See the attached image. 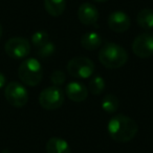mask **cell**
<instances>
[{
    "instance_id": "6da1fadb",
    "label": "cell",
    "mask_w": 153,
    "mask_h": 153,
    "mask_svg": "<svg viewBox=\"0 0 153 153\" xmlns=\"http://www.w3.org/2000/svg\"><path fill=\"white\" fill-rule=\"evenodd\" d=\"M107 129L113 140L119 143H127L136 135L138 126L137 123L131 117L124 114H117L109 121Z\"/></svg>"
},
{
    "instance_id": "7a4b0ae2",
    "label": "cell",
    "mask_w": 153,
    "mask_h": 153,
    "mask_svg": "<svg viewBox=\"0 0 153 153\" xmlns=\"http://www.w3.org/2000/svg\"><path fill=\"white\" fill-rule=\"evenodd\" d=\"M99 60L107 68L117 69L126 64L128 53L117 43H106L99 51Z\"/></svg>"
},
{
    "instance_id": "3957f363",
    "label": "cell",
    "mask_w": 153,
    "mask_h": 153,
    "mask_svg": "<svg viewBox=\"0 0 153 153\" xmlns=\"http://www.w3.org/2000/svg\"><path fill=\"white\" fill-rule=\"evenodd\" d=\"M43 69L41 63L35 58H28L21 62L18 68V76L27 86H37L42 81Z\"/></svg>"
},
{
    "instance_id": "277c9868",
    "label": "cell",
    "mask_w": 153,
    "mask_h": 153,
    "mask_svg": "<svg viewBox=\"0 0 153 153\" xmlns=\"http://www.w3.org/2000/svg\"><path fill=\"white\" fill-rule=\"evenodd\" d=\"M67 71L74 78L87 79L94 74V64L89 58L76 57L67 63Z\"/></svg>"
},
{
    "instance_id": "5b68a950",
    "label": "cell",
    "mask_w": 153,
    "mask_h": 153,
    "mask_svg": "<svg viewBox=\"0 0 153 153\" xmlns=\"http://www.w3.org/2000/svg\"><path fill=\"white\" fill-rule=\"evenodd\" d=\"M64 103L63 90L59 86H49L43 89L39 96V104L45 110H56Z\"/></svg>"
},
{
    "instance_id": "8992f818",
    "label": "cell",
    "mask_w": 153,
    "mask_h": 153,
    "mask_svg": "<svg viewBox=\"0 0 153 153\" xmlns=\"http://www.w3.org/2000/svg\"><path fill=\"white\" fill-rule=\"evenodd\" d=\"M4 97L7 102L14 107H23L28 101L27 90L18 82H11L5 85Z\"/></svg>"
},
{
    "instance_id": "52a82bcc",
    "label": "cell",
    "mask_w": 153,
    "mask_h": 153,
    "mask_svg": "<svg viewBox=\"0 0 153 153\" xmlns=\"http://www.w3.org/2000/svg\"><path fill=\"white\" fill-rule=\"evenodd\" d=\"M4 51L12 59H24L30 53V43L25 38L14 37L7 41Z\"/></svg>"
},
{
    "instance_id": "ba28073f",
    "label": "cell",
    "mask_w": 153,
    "mask_h": 153,
    "mask_svg": "<svg viewBox=\"0 0 153 153\" xmlns=\"http://www.w3.org/2000/svg\"><path fill=\"white\" fill-rule=\"evenodd\" d=\"M132 51L143 59L153 56V33L147 32L138 35L132 43Z\"/></svg>"
},
{
    "instance_id": "9c48e42d",
    "label": "cell",
    "mask_w": 153,
    "mask_h": 153,
    "mask_svg": "<svg viewBox=\"0 0 153 153\" xmlns=\"http://www.w3.org/2000/svg\"><path fill=\"white\" fill-rule=\"evenodd\" d=\"M78 19L84 25H94L99 20L98 9L89 2H84L78 10Z\"/></svg>"
},
{
    "instance_id": "30bf717a",
    "label": "cell",
    "mask_w": 153,
    "mask_h": 153,
    "mask_svg": "<svg viewBox=\"0 0 153 153\" xmlns=\"http://www.w3.org/2000/svg\"><path fill=\"white\" fill-rule=\"evenodd\" d=\"M108 26L115 33H124L130 27V18L126 13L121 11L113 12L108 17Z\"/></svg>"
},
{
    "instance_id": "8fae6325",
    "label": "cell",
    "mask_w": 153,
    "mask_h": 153,
    "mask_svg": "<svg viewBox=\"0 0 153 153\" xmlns=\"http://www.w3.org/2000/svg\"><path fill=\"white\" fill-rule=\"evenodd\" d=\"M66 96L68 97L69 100H71L72 102H83L87 99L88 97V89L83 83L81 82H70L66 85L65 88Z\"/></svg>"
},
{
    "instance_id": "7c38bea8",
    "label": "cell",
    "mask_w": 153,
    "mask_h": 153,
    "mask_svg": "<svg viewBox=\"0 0 153 153\" xmlns=\"http://www.w3.org/2000/svg\"><path fill=\"white\" fill-rule=\"evenodd\" d=\"M47 153H71L70 147L65 140L60 137H51L46 144Z\"/></svg>"
},
{
    "instance_id": "4fadbf2b",
    "label": "cell",
    "mask_w": 153,
    "mask_h": 153,
    "mask_svg": "<svg viewBox=\"0 0 153 153\" xmlns=\"http://www.w3.org/2000/svg\"><path fill=\"white\" fill-rule=\"evenodd\" d=\"M81 45L87 51H96L102 45V38L94 32L86 33L81 37Z\"/></svg>"
},
{
    "instance_id": "5bb4252c",
    "label": "cell",
    "mask_w": 153,
    "mask_h": 153,
    "mask_svg": "<svg viewBox=\"0 0 153 153\" xmlns=\"http://www.w3.org/2000/svg\"><path fill=\"white\" fill-rule=\"evenodd\" d=\"M44 7L51 16L59 17L65 11L66 1L65 0H44Z\"/></svg>"
},
{
    "instance_id": "9a60e30c",
    "label": "cell",
    "mask_w": 153,
    "mask_h": 153,
    "mask_svg": "<svg viewBox=\"0 0 153 153\" xmlns=\"http://www.w3.org/2000/svg\"><path fill=\"white\" fill-rule=\"evenodd\" d=\"M136 22L144 30L153 28V10L143 9L136 16Z\"/></svg>"
},
{
    "instance_id": "2e32d148",
    "label": "cell",
    "mask_w": 153,
    "mask_h": 153,
    "mask_svg": "<svg viewBox=\"0 0 153 153\" xmlns=\"http://www.w3.org/2000/svg\"><path fill=\"white\" fill-rule=\"evenodd\" d=\"M120 107V101L114 94H108L103 98L102 108L107 113H114Z\"/></svg>"
},
{
    "instance_id": "e0dca14e",
    "label": "cell",
    "mask_w": 153,
    "mask_h": 153,
    "mask_svg": "<svg viewBox=\"0 0 153 153\" xmlns=\"http://www.w3.org/2000/svg\"><path fill=\"white\" fill-rule=\"evenodd\" d=\"M105 89V81L101 76H94L88 84V90L92 94H101Z\"/></svg>"
},
{
    "instance_id": "ac0fdd59",
    "label": "cell",
    "mask_w": 153,
    "mask_h": 153,
    "mask_svg": "<svg viewBox=\"0 0 153 153\" xmlns=\"http://www.w3.org/2000/svg\"><path fill=\"white\" fill-rule=\"evenodd\" d=\"M48 42V34L45 30H38L32 36V43L35 47H41Z\"/></svg>"
},
{
    "instance_id": "d6986e66",
    "label": "cell",
    "mask_w": 153,
    "mask_h": 153,
    "mask_svg": "<svg viewBox=\"0 0 153 153\" xmlns=\"http://www.w3.org/2000/svg\"><path fill=\"white\" fill-rule=\"evenodd\" d=\"M56 51V46L53 42H47L45 43L44 45H42L41 47L38 48V51H37V55L40 58H48L51 57V55H53Z\"/></svg>"
},
{
    "instance_id": "ffe728a7",
    "label": "cell",
    "mask_w": 153,
    "mask_h": 153,
    "mask_svg": "<svg viewBox=\"0 0 153 153\" xmlns=\"http://www.w3.org/2000/svg\"><path fill=\"white\" fill-rule=\"evenodd\" d=\"M65 80H66V76L62 70H55V71L51 74V81L55 86L63 85Z\"/></svg>"
},
{
    "instance_id": "44dd1931",
    "label": "cell",
    "mask_w": 153,
    "mask_h": 153,
    "mask_svg": "<svg viewBox=\"0 0 153 153\" xmlns=\"http://www.w3.org/2000/svg\"><path fill=\"white\" fill-rule=\"evenodd\" d=\"M5 85H7V79H5V76L2 74V72H0V89L4 87Z\"/></svg>"
},
{
    "instance_id": "7402d4cb",
    "label": "cell",
    "mask_w": 153,
    "mask_h": 153,
    "mask_svg": "<svg viewBox=\"0 0 153 153\" xmlns=\"http://www.w3.org/2000/svg\"><path fill=\"white\" fill-rule=\"evenodd\" d=\"M94 1H96V2H106L108 0H94Z\"/></svg>"
},
{
    "instance_id": "603a6c76",
    "label": "cell",
    "mask_w": 153,
    "mask_h": 153,
    "mask_svg": "<svg viewBox=\"0 0 153 153\" xmlns=\"http://www.w3.org/2000/svg\"><path fill=\"white\" fill-rule=\"evenodd\" d=\"M1 36H2V26L0 24V38H1Z\"/></svg>"
}]
</instances>
